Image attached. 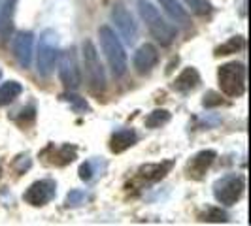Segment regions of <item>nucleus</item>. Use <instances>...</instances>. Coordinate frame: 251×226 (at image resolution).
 I'll return each instance as SVG.
<instances>
[{"mask_svg": "<svg viewBox=\"0 0 251 226\" xmlns=\"http://www.w3.org/2000/svg\"><path fill=\"white\" fill-rule=\"evenodd\" d=\"M17 2L19 0H4V4L0 8V40L2 42H8L12 36Z\"/></svg>", "mask_w": 251, "mask_h": 226, "instance_id": "f8f14e48", "label": "nucleus"}, {"mask_svg": "<svg viewBox=\"0 0 251 226\" xmlns=\"http://www.w3.org/2000/svg\"><path fill=\"white\" fill-rule=\"evenodd\" d=\"M199 83H201V75L197 72V68L189 66V68H185V70L176 77L174 89L179 90V92H189V90H193V89L197 87Z\"/></svg>", "mask_w": 251, "mask_h": 226, "instance_id": "dca6fc26", "label": "nucleus"}, {"mask_svg": "<svg viewBox=\"0 0 251 226\" xmlns=\"http://www.w3.org/2000/svg\"><path fill=\"white\" fill-rule=\"evenodd\" d=\"M204 221H210V223H225L226 213H225V211H221L219 207H210V209H208V215H206V219H204Z\"/></svg>", "mask_w": 251, "mask_h": 226, "instance_id": "4be33fe9", "label": "nucleus"}, {"mask_svg": "<svg viewBox=\"0 0 251 226\" xmlns=\"http://www.w3.org/2000/svg\"><path fill=\"white\" fill-rule=\"evenodd\" d=\"M221 92L228 98H240L246 92V66L242 63H226L217 70Z\"/></svg>", "mask_w": 251, "mask_h": 226, "instance_id": "39448f33", "label": "nucleus"}, {"mask_svg": "<svg viewBox=\"0 0 251 226\" xmlns=\"http://www.w3.org/2000/svg\"><path fill=\"white\" fill-rule=\"evenodd\" d=\"M138 12L142 21L146 23L151 36L155 38L161 45H170L176 40V28L164 19L161 12L151 4L150 0H138Z\"/></svg>", "mask_w": 251, "mask_h": 226, "instance_id": "f03ea898", "label": "nucleus"}, {"mask_svg": "<svg viewBox=\"0 0 251 226\" xmlns=\"http://www.w3.org/2000/svg\"><path fill=\"white\" fill-rule=\"evenodd\" d=\"M244 47V38L242 36H232L228 38L223 45L217 47V55H230V53H236Z\"/></svg>", "mask_w": 251, "mask_h": 226, "instance_id": "412c9836", "label": "nucleus"}, {"mask_svg": "<svg viewBox=\"0 0 251 226\" xmlns=\"http://www.w3.org/2000/svg\"><path fill=\"white\" fill-rule=\"evenodd\" d=\"M79 177H81L83 181H89V179L93 177V168H91L89 162L81 164V168H79Z\"/></svg>", "mask_w": 251, "mask_h": 226, "instance_id": "b1692460", "label": "nucleus"}, {"mask_svg": "<svg viewBox=\"0 0 251 226\" xmlns=\"http://www.w3.org/2000/svg\"><path fill=\"white\" fill-rule=\"evenodd\" d=\"M172 168V160L168 162H157V164H146L138 170L140 177H144L146 181H159L163 179Z\"/></svg>", "mask_w": 251, "mask_h": 226, "instance_id": "f3484780", "label": "nucleus"}, {"mask_svg": "<svg viewBox=\"0 0 251 226\" xmlns=\"http://www.w3.org/2000/svg\"><path fill=\"white\" fill-rule=\"evenodd\" d=\"M99 40L113 77H123L128 70V59L121 38L115 34V30L110 25H102L99 26Z\"/></svg>", "mask_w": 251, "mask_h": 226, "instance_id": "f257e3e1", "label": "nucleus"}, {"mask_svg": "<svg viewBox=\"0 0 251 226\" xmlns=\"http://www.w3.org/2000/svg\"><path fill=\"white\" fill-rule=\"evenodd\" d=\"M170 121V112L168 110H153L146 117V126L148 128H161Z\"/></svg>", "mask_w": 251, "mask_h": 226, "instance_id": "6ab92c4d", "label": "nucleus"}, {"mask_svg": "<svg viewBox=\"0 0 251 226\" xmlns=\"http://www.w3.org/2000/svg\"><path fill=\"white\" fill-rule=\"evenodd\" d=\"M0 75H2V72H0Z\"/></svg>", "mask_w": 251, "mask_h": 226, "instance_id": "bb28decb", "label": "nucleus"}, {"mask_svg": "<svg viewBox=\"0 0 251 226\" xmlns=\"http://www.w3.org/2000/svg\"><path fill=\"white\" fill-rule=\"evenodd\" d=\"M0 177H2V168H0Z\"/></svg>", "mask_w": 251, "mask_h": 226, "instance_id": "a878e982", "label": "nucleus"}, {"mask_svg": "<svg viewBox=\"0 0 251 226\" xmlns=\"http://www.w3.org/2000/svg\"><path fill=\"white\" fill-rule=\"evenodd\" d=\"M23 92V85L19 81H4L0 85V106H10Z\"/></svg>", "mask_w": 251, "mask_h": 226, "instance_id": "a211bd4d", "label": "nucleus"}, {"mask_svg": "<svg viewBox=\"0 0 251 226\" xmlns=\"http://www.w3.org/2000/svg\"><path fill=\"white\" fill-rule=\"evenodd\" d=\"M59 36L53 28H46L40 34L36 47V70L40 77H50L59 59Z\"/></svg>", "mask_w": 251, "mask_h": 226, "instance_id": "20e7f679", "label": "nucleus"}, {"mask_svg": "<svg viewBox=\"0 0 251 226\" xmlns=\"http://www.w3.org/2000/svg\"><path fill=\"white\" fill-rule=\"evenodd\" d=\"M136 141H138L136 132L130 130V128H123V130H117L112 136V139H110V149L113 153H123L128 147H132Z\"/></svg>", "mask_w": 251, "mask_h": 226, "instance_id": "2eb2a0df", "label": "nucleus"}, {"mask_svg": "<svg viewBox=\"0 0 251 226\" xmlns=\"http://www.w3.org/2000/svg\"><path fill=\"white\" fill-rule=\"evenodd\" d=\"M215 157H217V153L214 149H204L201 153H197L189 162V176L201 177L202 174H206V170L214 164Z\"/></svg>", "mask_w": 251, "mask_h": 226, "instance_id": "4468645a", "label": "nucleus"}, {"mask_svg": "<svg viewBox=\"0 0 251 226\" xmlns=\"http://www.w3.org/2000/svg\"><path fill=\"white\" fill-rule=\"evenodd\" d=\"M57 63H59V77H61L66 90L79 89V85H81V70H79V63H77V55H75L74 47L59 53Z\"/></svg>", "mask_w": 251, "mask_h": 226, "instance_id": "423d86ee", "label": "nucleus"}, {"mask_svg": "<svg viewBox=\"0 0 251 226\" xmlns=\"http://www.w3.org/2000/svg\"><path fill=\"white\" fill-rule=\"evenodd\" d=\"M83 194L79 192V190H74V192H70L68 194V198H66V202H68V205L72 203V205H75V203H79V198H81Z\"/></svg>", "mask_w": 251, "mask_h": 226, "instance_id": "393cba45", "label": "nucleus"}, {"mask_svg": "<svg viewBox=\"0 0 251 226\" xmlns=\"http://www.w3.org/2000/svg\"><path fill=\"white\" fill-rule=\"evenodd\" d=\"M159 63V49L153 44H142L138 49L134 51L132 64L138 74H150L151 70Z\"/></svg>", "mask_w": 251, "mask_h": 226, "instance_id": "9b49d317", "label": "nucleus"}, {"mask_svg": "<svg viewBox=\"0 0 251 226\" xmlns=\"http://www.w3.org/2000/svg\"><path fill=\"white\" fill-rule=\"evenodd\" d=\"M13 57L17 64L26 70L32 64V55H34V34L30 30H19L12 38Z\"/></svg>", "mask_w": 251, "mask_h": 226, "instance_id": "1a4fd4ad", "label": "nucleus"}, {"mask_svg": "<svg viewBox=\"0 0 251 226\" xmlns=\"http://www.w3.org/2000/svg\"><path fill=\"white\" fill-rule=\"evenodd\" d=\"M81 61H83V70L87 77L89 89L95 94H100L106 90V70L102 66L100 55L93 40H83L81 44Z\"/></svg>", "mask_w": 251, "mask_h": 226, "instance_id": "7ed1b4c3", "label": "nucleus"}, {"mask_svg": "<svg viewBox=\"0 0 251 226\" xmlns=\"http://www.w3.org/2000/svg\"><path fill=\"white\" fill-rule=\"evenodd\" d=\"M185 4L191 8V12L201 15V17H208L214 12V6H212L210 0H185Z\"/></svg>", "mask_w": 251, "mask_h": 226, "instance_id": "aec40b11", "label": "nucleus"}, {"mask_svg": "<svg viewBox=\"0 0 251 226\" xmlns=\"http://www.w3.org/2000/svg\"><path fill=\"white\" fill-rule=\"evenodd\" d=\"M55 194H57V183L53 179H40L26 188L23 200L30 205H46L55 198Z\"/></svg>", "mask_w": 251, "mask_h": 226, "instance_id": "9d476101", "label": "nucleus"}, {"mask_svg": "<svg viewBox=\"0 0 251 226\" xmlns=\"http://www.w3.org/2000/svg\"><path fill=\"white\" fill-rule=\"evenodd\" d=\"M110 17H112V23L115 25V28L119 30L121 38H125V42H134L136 36H138V23L134 21V15L128 12L123 2H115L112 6V12H110Z\"/></svg>", "mask_w": 251, "mask_h": 226, "instance_id": "6e6552de", "label": "nucleus"}, {"mask_svg": "<svg viewBox=\"0 0 251 226\" xmlns=\"http://www.w3.org/2000/svg\"><path fill=\"white\" fill-rule=\"evenodd\" d=\"M246 188V181L242 176L230 174V176L221 177L214 185V196L215 200L223 205H234L242 198Z\"/></svg>", "mask_w": 251, "mask_h": 226, "instance_id": "0eeeda50", "label": "nucleus"}, {"mask_svg": "<svg viewBox=\"0 0 251 226\" xmlns=\"http://www.w3.org/2000/svg\"><path fill=\"white\" fill-rule=\"evenodd\" d=\"M159 2V6L163 8V12L176 23V25H181V26H189L191 25V17H189L187 10L181 6V2H177V0H157Z\"/></svg>", "mask_w": 251, "mask_h": 226, "instance_id": "ddd939ff", "label": "nucleus"}, {"mask_svg": "<svg viewBox=\"0 0 251 226\" xmlns=\"http://www.w3.org/2000/svg\"><path fill=\"white\" fill-rule=\"evenodd\" d=\"M64 98H66V100H68V102H72V104H74L75 108L79 106V108H81L83 112H89L87 102H85V100H81V96H75V94H72V92H70V94H64Z\"/></svg>", "mask_w": 251, "mask_h": 226, "instance_id": "5701e85b", "label": "nucleus"}]
</instances>
